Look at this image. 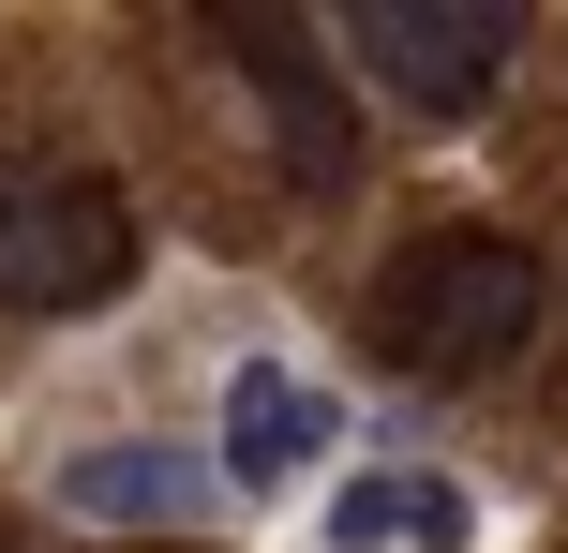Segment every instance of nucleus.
<instances>
[{
  "label": "nucleus",
  "mask_w": 568,
  "mask_h": 553,
  "mask_svg": "<svg viewBox=\"0 0 568 553\" xmlns=\"http://www.w3.org/2000/svg\"><path fill=\"white\" fill-rule=\"evenodd\" d=\"M539 315H554L539 255L494 239V225H434V239H404V255L374 269V345H389L404 375H434V389L509 375V359L539 345Z\"/></svg>",
  "instance_id": "1"
},
{
  "label": "nucleus",
  "mask_w": 568,
  "mask_h": 553,
  "mask_svg": "<svg viewBox=\"0 0 568 553\" xmlns=\"http://www.w3.org/2000/svg\"><path fill=\"white\" fill-rule=\"evenodd\" d=\"M135 285V209L90 165H0V315H90Z\"/></svg>",
  "instance_id": "2"
},
{
  "label": "nucleus",
  "mask_w": 568,
  "mask_h": 553,
  "mask_svg": "<svg viewBox=\"0 0 568 553\" xmlns=\"http://www.w3.org/2000/svg\"><path fill=\"white\" fill-rule=\"evenodd\" d=\"M344 60H359L404 120H464L524 60V16H494V0H464V16L449 0H359V16H344Z\"/></svg>",
  "instance_id": "3"
},
{
  "label": "nucleus",
  "mask_w": 568,
  "mask_h": 553,
  "mask_svg": "<svg viewBox=\"0 0 568 553\" xmlns=\"http://www.w3.org/2000/svg\"><path fill=\"white\" fill-rule=\"evenodd\" d=\"M344 464V389L314 359H240L225 375V494H300Z\"/></svg>",
  "instance_id": "4"
},
{
  "label": "nucleus",
  "mask_w": 568,
  "mask_h": 553,
  "mask_svg": "<svg viewBox=\"0 0 568 553\" xmlns=\"http://www.w3.org/2000/svg\"><path fill=\"white\" fill-rule=\"evenodd\" d=\"M225 45H240V75H255L284 165H300L314 195H344V180H359V120H344V90H329V45H314L300 16H225Z\"/></svg>",
  "instance_id": "5"
},
{
  "label": "nucleus",
  "mask_w": 568,
  "mask_h": 553,
  "mask_svg": "<svg viewBox=\"0 0 568 553\" xmlns=\"http://www.w3.org/2000/svg\"><path fill=\"white\" fill-rule=\"evenodd\" d=\"M60 524H210V494H225V449H165V434H120V449H75V464L45 479Z\"/></svg>",
  "instance_id": "6"
},
{
  "label": "nucleus",
  "mask_w": 568,
  "mask_h": 553,
  "mask_svg": "<svg viewBox=\"0 0 568 553\" xmlns=\"http://www.w3.org/2000/svg\"><path fill=\"white\" fill-rule=\"evenodd\" d=\"M329 553H479V494L449 464H374L329 494Z\"/></svg>",
  "instance_id": "7"
}]
</instances>
